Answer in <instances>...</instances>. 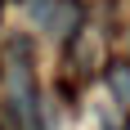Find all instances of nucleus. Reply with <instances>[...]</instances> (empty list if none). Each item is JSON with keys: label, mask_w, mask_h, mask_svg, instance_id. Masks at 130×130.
Masks as SVG:
<instances>
[{"label": "nucleus", "mask_w": 130, "mask_h": 130, "mask_svg": "<svg viewBox=\"0 0 130 130\" xmlns=\"http://www.w3.org/2000/svg\"><path fill=\"white\" fill-rule=\"evenodd\" d=\"M126 130H130V121H126Z\"/></svg>", "instance_id": "nucleus-3"}, {"label": "nucleus", "mask_w": 130, "mask_h": 130, "mask_svg": "<svg viewBox=\"0 0 130 130\" xmlns=\"http://www.w3.org/2000/svg\"><path fill=\"white\" fill-rule=\"evenodd\" d=\"M108 85H112V94H117L121 103H130V67L126 63H117L112 72H108Z\"/></svg>", "instance_id": "nucleus-1"}, {"label": "nucleus", "mask_w": 130, "mask_h": 130, "mask_svg": "<svg viewBox=\"0 0 130 130\" xmlns=\"http://www.w3.org/2000/svg\"><path fill=\"white\" fill-rule=\"evenodd\" d=\"M0 9H5V0H0Z\"/></svg>", "instance_id": "nucleus-2"}]
</instances>
